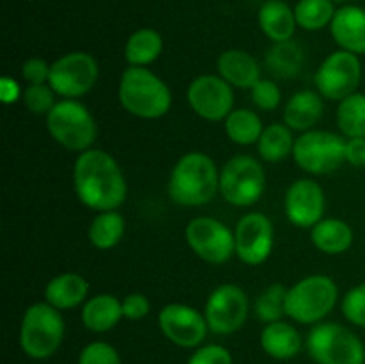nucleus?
<instances>
[{"instance_id":"f257e3e1","label":"nucleus","mask_w":365,"mask_h":364,"mask_svg":"<svg viewBox=\"0 0 365 364\" xmlns=\"http://www.w3.org/2000/svg\"><path fill=\"white\" fill-rule=\"evenodd\" d=\"M71 181L77 198L88 209L118 211L128 195L123 170L109 152L89 148L78 153L71 170Z\"/></svg>"},{"instance_id":"f03ea898","label":"nucleus","mask_w":365,"mask_h":364,"mask_svg":"<svg viewBox=\"0 0 365 364\" xmlns=\"http://www.w3.org/2000/svg\"><path fill=\"white\" fill-rule=\"evenodd\" d=\"M220 193V168L205 152H187L175 163L168 178V196L177 206H207Z\"/></svg>"},{"instance_id":"7ed1b4c3","label":"nucleus","mask_w":365,"mask_h":364,"mask_svg":"<svg viewBox=\"0 0 365 364\" xmlns=\"http://www.w3.org/2000/svg\"><path fill=\"white\" fill-rule=\"evenodd\" d=\"M118 100L132 116L159 120L170 113L173 93L148 66H128L118 82Z\"/></svg>"},{"instance_id":"20e7f679","label":"nucleus","mask_w":365,"mask_h":364,"mask_svg":"<svg viewBox=\"0 0 365 364\" xmlns=\"http://www.w3.org/2000/svg\"><path fill=\"white\" fill-rule=\"evenodd\" d=\"M64 318L46 302H36L25 309L20 321V348L29 359L45 360L56 355L64 341Z\"/></svg>"},{"instance_id":"39448f33","label":"nucleus","mask_w":365,"mask_h":364,"mask_svg":"<svg viewBox=\"0 0 365 364\" xmlns=\"http://www.w3.org/2000/svg\"><path fill=\"white\" fill-rule=\"evenodd\" d=\"M339 285L328 275H309L287 288L285 316L299 325H317L335 309Z\"/></svg>"},{"instance_id":"423d86ee","label":"nucleus","mask_w":365,"mask_h":364,"mask_svg":"<svg viewBox=\"0 0 365 364\" xmlns=\"http://www.w3.org/2000/svg\"><path fill=\"white\" fill-rule=\"evenodd\" d=\"M45 121L50 138L70 152H86L93 148L98 138L95 116L81 100L59 98L45 116Z\"/></svg>"},{"instance_id":"0eeeda50","label":"nucleus","mask_w":365,"mask_h":364,"mask_svg":"<svg viewBox=\"0 0 365 364\" xmlns=\"http://www.w3.org/2000/svg\"><path fill=\"white\" fill-rule=\"evenodd\" d=\"M307 352L316 364H365V343L335 321H321L310 328Z\"/></svg>"},{"instance_id":"6e6552de","label":"nucleus","mask_w":365,"mask_h":364,"mask_svg":"<svg viewBox=\"0 0 365 364\" xmlns=\"http://www.w3.org/2000/svg\"><path fill=\"white\" fill-rule=\"evenodd\" d=\"M292 159L305 173H334L346 164V138L323 128L307 131L296 138Z\"/></svg>"},{"instance_id":"1a4fd4ad","label":"nucleus","mask_w":365,"mask_h":364,"mask_svg":"<svg viewBox=\"0 0 365 364\" xmlns=\"http://www.w3.org/2000/svg\"><path fill=\"white\" fill-rule=\"evenodd\" d=\"M266 191V171L252 156H234L220 168V195L234 207H252Z\"/></svg>"},{"instance_id":"9d476101","label":"nucleus","mask_w":365,"mask_h":364,"mask_svg":"<svg viewBox=\"0 0 365 364\" xmlns=\"http://www.w3.org/2000/svg\"><path fill=\"white\" fill-rule=\"evenodd\" d=\"M100 77V66L89 52H68L57 57L50 66L48 84L59 98L78 100L95 88Z\"/></svg>"},{"instance_id":"9b49d317","label":"nucleus","mask_w":365,"mask_h":364,"mask_svg":"<svg viewBox=\"0 0 365 364\" xmlns=\"http://www.w3.org/2000/svg\"><path fill=\"white\" fill-rule=\"evenodd\" d=\"M360 81H362L360 56L341 49L324 57L314 75L316 91L323 98L334 102H341L342 98L359 91Z\"/></svg>"},{"instance_id":"f8f14e48","label":"nucleus","mask_w":365,"mask_h":364,"mask_svg":"<svg viewBox=\"0 0 365 364\" xmlns=\"http://www.w3.org/2000/svg\"><path fill=\"white\" fill-rule=\"evenodd\" d=\"M209 330L216 335L235 334L245 327L250 316V298L237 284H221L210 291L203 307Z\"/></svg>"},{"instance_id":"ddd939ff","label":"nucleus","mask_w":365,"mask_h":364,"mask_svg":"<svg viewBox=\"0 0 365 364\" xmlns=\"http://www.w3.org/2000/svg\"><path fill=\"white\" fill-rule=\"evenodd\" d=\"M185 243L209 264H225L235 256L234 231L212 216H195L185 225Z\"/></svg>"},{"instance_id":"4468645a","label":"nucleus","mask_w":365,"mask_h":364,"mask_svg":"<svg viewBox=\"0 0 365 364\" xmlns=\"http://www.w3.org/2000/svg\"><path fill=\"white\" fill-rule=\"evenodd\" d=\"M157 323L164 338L178 348H198L210 332L202 310L180 302L166 303L159 310Z\"/></svg>"},{"instance_id":"2eb2a0df","label":"nucleus","mask_w":365,"mask_h":364,"mask_svg":"<svg viewBox=\"0 0 365 364\" xmlns=\"http://www.w3.org/2000/svg\"><path fill=\"white\" fill-rule=\"evenodd\" d=\"M187 103L205 121H225L235 109L234 88L217 74H202L187 86Z\"/></svg>"},{"instance_id":"dca6fc26","label":"nucleus","mask_w":365,"mask_h":364,"mask_svg":"<svg viewBox=\"0 0 365 364\" xmlns=\"http://www.w3.org/2000/svg\"><path fill=\"white\" fill-rule=\"evenodd\" d=\"M235 257L246 266H260L273 253L274 227L264 213H246L234 228Z\"/></svg>"},{"instance_id":"f3484780","label":"nucleus","mask_w":365,"mask_h":364,"mask_svg":"<svg viewBox=\"0 0 365 364\" xmlns=\"http://www.w3.org/2000/svg\"><path fill=\"white\" fill-rule=\"evenodd\" d=\"M284 211L289 223L299 228H312L324 218L327 195L314 178H298L287 188L284 196Z\"/></svg>"},{"instance_id":"a211bd4d","label":"nucleus","mask_w":365,"mask_h":364,"mask_svg":"<svg viewBox=\"0 0 365 364\" xmlns=\"http://www.w3.org/2000/svg\"><path fill=\"white\" fill-rule=\"evenodd\" d=\"M331 38L339 49L365 56V9L359 6H344L335 11L330 24Z\"/></svg>"},{"instance_id":"6ab92c4d","label":"nucleus","mask_w":365,"mask_h":364,"mask_svg":"<svg viewBox=\"0 0 365 364\" xmlns=\"http://www.w3.org/2000/svg\"><path fill=\"white\" fill-rule=\"evenodd\" d=\"M217 75L232 88L252 89L262 79V70L255 57L241 49H228L216 61Z\"/></svg>"},{"instance_id":"aec40b11","label":"nucleus","mask_w":365,"mask_h":364,"mask_svg":"<svg viewBox=\"0 0 365 364\" xmlns=\"http://www.w3.org/2000/svg\"><path fill=\"white\" fill-rule=\"evenodd\" d=\"M324 113V98L314 89H302L294 95L289 96L284 106V123L291 128L292 132L312 131Z\"/></svg>"},{"instance_id":"412c9836","label":"nucleus","mask_w":365,"mask_h":364,"mask_svg":"<svg viewBox=\"0 0 365 364\" xmlns=\"http://www.w3.org/2000/svg\"><path fill=\"white\" fill-rule=\"evenodd\" d=\"M45 302L57 310H71L84 305L89 298V282L75 271H64L50 278L45 285Z\"/></svg>"},{"instance_id":"4be33fe9","label":"nucleus","mask_w":365,"mask_h":364,"mask_svg":"<svg viewBox=\"0 0 365 364\" xmlns=\"http://www.w3.org/2000/svg\"><path fill=\"white\" fill-rule=\"evenodd\" d=\"M123 320L121 300L110 293H98L89 296L81 307V321L93 334H103Z\"/></svg>"},{"instance_id":"5701e85b","label":"nucleus","mask_w":365,"mask_h":364,"mask_svg":"<svg viewBox=\"0 0 365 364\" xmlns=\"http://www.w3.org/2000/svg\"><path fill=\"white\" fill-rule=\"evenodd\" d=\"M302 334L289 321L280 320L264 325L260 332V348L266 355L277 360H291L302 350Z\"/></svg>"},{"instance_id":"b1692460","label":"nucleus","mask_w":365,"mask_h":364,"mask_svg":"<svg viewBox=\"0 0 365 364\" xmlns=\"http://www.w3.org/2000/svg\"><path fill=\"white\" fill-rule=\"evenodd\" d=\"M310 241L327 256H341L353 246L355 232L341 218H323L310 228Z\"/></svg>"},{"instance_id":"393cba45","label":"nucleus","mask_w":365,"mask_h":364,"mask_svg":"<svg viewBox=\"0 0 365 364\" xmlns=\"http://www.w3.org/2000/svg\"><path fill=\"white\" fill-rule=\"evenodd\" d=\"M259 25L271 43L289 41L294 36L296 16L294 9L282 0H267L259 9Z\"/></svg>"},{"instance_id":"a878e982","label":"nucleus","mask_w":365,"mask_h":364,"mask_svg":"<svg viewBox=\"0 0 365 364\" xmlns=\"http://www.w3.org/2000/svg\"><path fill=\"white\" fill-rule=\"evenodd\" d=\"M163 36L155 29L143 27L128 36L123 57L128 66H150L163 54Z\"/></svg>"},{"instance_id":"bb28decb","label":"nucleus","mask_w":365,"mask_h":364,"mask_svg":"<svg viewBox=\"0 0 365 364\" xmlns=\"http://www.w3.org/2000/svg\"><path fill=\"white\" fill-rule=\"evenodd\" d=\"M127 232V221L118 211L96 213L88 227V239L96 250H110L118 246Z\"/></svg>"},{"instance_id":"cd10ccee","label":"nucleus","mask_w":365,"mask_h":364,"mask_svg":"<svg viewBox=\"0 0 365 364\" xmlns=\"http://www.w3.org/2000/svg\"><path fill=\"white\" fill-rule=\"evenodd\" d=\"M305 64V52L296 41L273 43L266 52V66L274 77L294 79L302 74Z\"/></svg>"},{"instance_id":"c85d7f7f","label":"nucleus","mask_w":365,"mask_h":364,"mask_svg":"<svg viewBox=\"0 0 365 364\" xmlns=\"http://www.w3.org/2000/svg\"><path fill=\"white\" fill-rule=\"evenodd\" d=\"M296 138L291 128L285 123H271L264 127L259 141H257V152L259 157L266 163H280V161L292 157Z\"/></svg>"},{"instance_id":"c756f323","label":"nucleus","mask_w":365,"mask_h":364,"mask_svg":"<svg viewBox=\"0 0 365 364\" xmlns=\"http://www.w3.org/2000/svg\"><path fill=\"white\" fill-rule=\"evenodd\" d=\"M225 134L232 143L239 146L257 145L264 131V123L259 114L252 109H234L223 121Z\"/></svg>"},{"instance_id":"7c9ffc66","label":"nucleus","mask_w":365,"mask_h":364,"mask_svg":"<svg viewBox=\"0 0 365 364\" xmlns=\"http://www.w3.org/2000/svg\"><path fill=\"white\" fill-rule=\"evenodd\" d=\"M339 132L346 139L365 138V93L355 91L339 102L337 113Z\"/></svg>"},{"instance_id":"2f4dec72","label":"nucleus","mask_w":365,"mask_h":364,"mask_svg":"<svg viewBox=\"0 0 365 364\" xmlns=\"http://www.w3.org/2000/svg\"><path fill=\"white\" fill-rule=\"evenodd\" d=\"M298 27L305 31H321L331 24L335 16L331 0H299L294 7Z\"/></svg>"},{"instance_id":"473e14b6","label":"nucleus","mask_w":365,"mask_h":364,"mask_svg":"<svg viewBox=\"0 0 365 364\" xmlns=\"http://www.w3.org/2000/svg\"><path fill=\"white\" fill-rule=\"evenodd\" d=\"M285 295H287V288H285L284 284H280V282H274V284L267 285V288L257 296L255 303H253L255 316L259 318L264 325L284 320Z\"/></svg>"},{"instance_id":"72a5a7b5","label":"nucleus","mask_w":365,"mask_h":364,"mask_svg":"<svg viewBox=\"0 0 365 364\" xmlns=\"http://www.w3.org/2000/svg\"><path fill=\"white\" fill-rule=\"evenodd\" d=\"M57 93L53 91L52 86L46 84H27L21 95L25 109L31 111L32 114L38 116H46L52 111V107L57 103Z\"/></svg>"},{"instance_id":"f704fd0d","label":"nucleus","mask_w":365,"mask_h":364,"mask_svg":"<svg viewBox=\"0 0 365 364\" xmlns=\"http://www.w3.org/2000/svg\"><path fill=\"white\" fill-rule=\"evenodd\" d=\"M342 316L359 328H365V282L349 289L341 302Z\"/></svg>"},{"instance_id":"c9c22d12","label":"nucleus","mask_w":365,"mask_h":364,"mask_svg":"<svg viewBox=\"0 0 365 364\" xmlns=\"http://www.w3.org/2000/svg\"><path fill=\"white\" fill-rule=\"evenodd\" d=\"M250 96H252V102L257 109L260 111H269L278 109L282 106V89L271 79H260L252 89H250Z\"/></svg>"},{"instance_id":"e433bc0d","label":"nucleus","mask_w":365,"mask_h":364,"mask_svg":"<svg viewBox=\"0 0 365 364\" xmlns=\"http://www.w3.org/2000/svg\"><path fill=\"white\" fill-rule=\"evenodd\" d=\"M77 364H121V357L110 343L91 341L81 350Z\"/></svg>"},{"instance_id":"4c0bfd02","label":"nucleus","mask_w":365,"mask_h":364,"mask_svg":"<svg viewBox=\"0 0 365 364\" xmlns=\"http://www.w3.org/2000/svg\"><path fill=\"white\" fill-rule=\"evenodd\" d=\"M185 364H234V359H232L230 350L225 348L223 345L210 343V345L195 348Z\"/></svg>"},{"instance_id":"58836bf2","label":"nucleus","mask_w":365,"mask_h":364,"mask_svg":"<svg viewBox=\"0 0 365 364\" xmlns=\"http://www.w3.org/2000/svg\"><path fill=\"white\" fill-rule=\"evenodd\" d=\"M121 309H123V318L128 321H139L146 318L152 310L148 296L143 293H128L121 298Z\"/></svg>"},{"instance_id":"ea45409f","label":"nucleus","mask_w":365,"mask_h":364,"mask_svg":"<svg viewBox=\"0 0 365 364\" xmlns=\"http://www.w3.org/2000/svg\"><path fill=\"white\" fill-rule=\"evenodd\" d=\"M50 66L52 63L43 57H29L21 64V79L27 84H46L50 79Z\"/></svg>"},{"instance_id":"a19ab883","label":"nucleus","mask_w":365,"mask_h":364,"mask_svg":"<svg viewBox=\"0 0 365 364\" xmlns=\"http://www.w3.org/2000/svg\"><path fill=\"white\" fill-rule=\"evenodd\" d=\"M346 164L365 168V138L346 139Z\"/></svg>"},{"instance_id":"79ce46f5","label":"nucleus","mask_w":365,"mask_h":364,"mask_svg":"<svg viewBox=\"0 0 365 364\" xmlns=\"http://www.w3.org/2000/svg\"><path fill=\"white\" fill-rule=\"evenodd\" d=\"M21 95H24V89L13 77L0 79V100L4 103L18 102V100H21Z\"/></svg>"},{"instance_id":"37998d69","label":"nucleus","mask_w":365,"mask_h":364,"mask_svg":"<svg viewBox=\"0 0 365 364\" xmlns=\"http://www.w3.org/2000/svg\"><path fill=\"white\" fill-rule=\"evenodd\" d=\"M331 2H348V0H331Z\"/></svg>"}]
</instances>
